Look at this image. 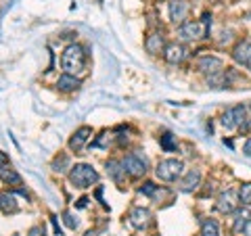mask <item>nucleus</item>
<instances>
[{
	"mask_svg": "<svg viewBox=\"0 0 251 236\" xmlns=\"http://www.w3.org/2000/svg\"><path fill=\"white\" fill-rule=\"evenodd\" d=\"M211 29V15L203 13V17L199 21H186L178 27V36L182 40H201V38H207Z\"/></svg>",
	"mask_w": 251,
	"mask_h": 236,
	"instance_id": "nucleus-1",
	"label": "nucleus"
},
{
	"mask_svg": "<svg viewBox=\"0 0 251 236\" xmlns=\"http://www.w3.org/2000/svg\"><path fill=\"white\" fill-rule=\"evenodd\" d=\"M84 63H86V52L80 44H69L65 50H63V57H61V65L65 69V73H77L84 69Z\"/></svg>",
	"mask_w": 251,
	"mask_h": 236,
	"instance_id": "nucleus-2",
	"label": "nucleus"
},
{
	"mask_svg": "<svg viewBox=\"0 0 251 236\" xmlns=\"http://www.w3.org/2000/svg\"><path fill=\"white\" fill-rule=\"evenodd\" d=\"M69 182L77 188H88V186L99 182V174L92 165L77 163L75 167H72V171H69Z\"/></svg>",
	"mask_w": 251,
	"mask_h": 236,
	"instance_id": "nucleus-3",
	"label": "nucleus"
},
{
	"mask_svg": "<svg viewBox=\"0 0 251 236\" xmlns=\"http://www.w3.org/2000/svg\"><path fill=\"white\" fill-rule=\"evenodd\" d=\"M182 169H184V165L180 159H163L157 163L155 174L159 180H163V182H174V180L182 176Z\"/></svg>",
	"mask_w": 251,
	"mask_h": 236,
	"instance_id": "nucleus-4",
	"label": "nucleus"
},
{
	"mask_svg": "<svg viewBox=\"0 0 251 236\" xmlns=\"http://www.w3.org/2000/svg\"><path fill=\"white\" fill-rule=\"evenodd\" d=\"M245 117H247V109L243 105L237 107H230L228 111L222 115V125L226 130H234V128H241L245 123Z\"/></svg>",
	"mask_w": 251,
	"mask_h": 236,
	"instance_id": "nucleus-5",
	"label": "nucleus"
},
{
	"mask_svg": "<svg viewBox=\"0 0 251 236\" xmlns=\"http://www.w3.org/2000/svg\"><path fill=\"white\" fill-rule=\"evenodd\" d=\"M124 171H128L130 176H145L147 174V159L140 153H130L126 159L122 161Z\"/></svg>",
	"mask_w": 251,
	"mask_h": 236,
	"instance_id": "nucleus-6",
	"label": "nucleus"
},
{
	"mask_svg": "<svg viewBox=\"0 0 251 236\" xmlns=\"http://www.w3.org/2000/svg\"><path fill=\"white\" fill-rule=\"evenodd\" d=\"M197 69L207 75H216V73H222L224 69V63L222 59L218 57H211V54H205V57H199L197 59Z\"/></svg>",
	"mask_w": 251,
	"mask_h": 236,
	"instance_id": "nucleus-7",
	"label": "nucleus"
},
{
	"mask_svg": "<svg viewBox=\"0 0 251 236\" xmlns=\"http://www.w3.org/2000/svg\"><path fill=\"white\" fill-rule=\"evenodd\" d=\"M216 209L220 213L228 215V213H234L237 211V192L234 190H226L218 196V203H216Z\"/></svg>",
	"mask_w": 251,
	"mask_h": 236,
	"instance_id": "nucleus-8",
	"label": "nucleus"
},
{
	"mask_svg": "<svg viewBox=\"0 0 251 236\" xmlns=\"http://www.w3.org/2000/svg\"><path fill=\"white\" fill-rule=\"evenodd\" d=\"M232 57L239 65L251 67V38H247V40H243V42H239L237 46H234Z\"/></svg>",
	"mask_w": 251,
	"mask_h": 236,
	"instance_id": "nucleus-9",
	"label": "nucleus"
},
{
	"mask_svg": "<svg viewBox=\"0 0 251 236\" xmlns=\"http://www.w3.org/2000/svg\"><path fill=\"white\" fill-rule=\"evenodd\" d=\"M186 15H188V2L186 0H170V17L174 23H186Z\"/></svg>",
	"mask_w": 251,
	"mask_h": 236,
	"instance_id": "nucleus-10",
	"label": "nucleus"
},
{
	"mask_svg": "<svg viewBox=\"0 0 251 236\" xmlns=\"http://www.w3.org/2000/svg\"><path fill=\"white\" fill-rule=\"evenodd\" d=\"M163 57H166V61L170 63V65H178V63H182L184 57H186V48L182 44H168L166 46V52H163Z\"/></svg>",
	"mask_w": 251,
	"mask_h": 236,
	"instance_id": "nucleus-11",
	"label": "nucleus"
},
{
	"mask_svg": "<svg viewBox=\"0 0 251 236\" xmlns=\"http://www.w3.org/2000/svg\"><path fill=\"white\" fill-rule=\"evenodd\" d=\"M90 136H92V130L88 125H84V128H80L72 138H69V148H72V151H82Z\"/></svg>",
	"mask_w": 251,
	"mask_h": 236,
	"instance_id": "nucleus-12",
	"label": "nucleus"
},
{
	"mask_svg": "<svg viewBox=\"0 0 251 236\" xmlns=\"http://www.w3.org/2000/svg\"><path fill=\"white\" fill-rule=\"evenodd\" d=\"M151 211L149 209H143V207H136V209H132V213H130V224L134 226V228H147L149 224H151Z\"/></svg>",
	"mask_w": 251,
	"mask_h": 236,
	"instance_id": "nucleus-13",
	"label": "nucleus"
},
{
	"mask_svg": "<svg viewBox=\"0 0 251 236\" xmlns=\"http://www.w3.org/2000/svg\"><path fill=\"white\" fill-rule=\"evenodd\" d=\"M201 182V174H199V169H191V171H186V176L180 180V190L182 192H193L195 188L199 186Z\"/></svg>",
	"mask_w": 251,
	"mask_h": 236,
	"instance_id": "nucleus-14",
	"label": "nucleus"
},
{
	"mask_svg": "<svg viewBox=\"0 0 251 236\" xmlns=\"http://www.w3.org/2000/svg\"><path fill=\"white\" fill-rule=\"evenodd\" d=\"M145 48L147 52H151V54H159L163 52V34H159V31H153V34H149L147 38V42H145Z\"/></svg>",
	"mask_w": 251,
	"mask_h": 236,
	"instance_id": "nucleus-15",
	"label": "nucleus"
},
{
	"mask_svg": "<svg viewBox=\"0 0 251 236\" xmlns=\"http://www.w3.org/2000/svg\"><path fill=\"white\" fill-rule=\"evenodd\" d=\"M80 80H77L75 75H72V73H63L61 77H59V82H57V86H59V90H63V92H72V90H77L80 88Z\"/></svg>",
	"mask_w": 251,
	"mask_h": 236,
	"instance_id": "nucleus-16",
	"label": "nucleus"
},
{
	"mask_svg": "<svg viewBox=\"0 0 251 236\" xmlns=\"http://www.w3.org/2000/svg\"><path fill=\"white\" fill-rule=\"evenodd\" d=\"M249 219H251L249 209H237V211H234V226H232V230L237 234L245 232V226L249 224Z\"/></svg>",
	"mask_w": 251,
	"mask_h": 236,
	"instance_id": "nucleus-17",
	"label": "nucleus"
},
{
	"mask_svg": "<svg viewBox=\"0 0 251 236\" xmlns=\"http://www.w3.org/2000/svg\"><path fill=\"white\" fill-rule=\"evenodd\" d=\"M0 180H2L4 184H11V186H19L21 184V176L11 167V165L0 167Z\"/></svg>",
	"mask_w": 251,
	"mask_h": 236,
	"instance_id": "nucleus-18",
	"label": "nucleus"
},
{
	"mask_svg": "<svg viewBox=\"0 0 251 236\" xmlns=\"http://www.w3.org/2000/svg\"><path fill=\"white\" fill-rule=\"evenodd\" d=\"M0 209L4 213H15L17 211V199L11 192H0Z\"/></svg>",
	"mask_w": 251,
	"mask_h": 236,
	"instance_id": "nucleus-19",
	"label": "nucleus"
},
{
	"mask_svg": "<svg viewBox=\"0 0 251 236\" xmlns=\"http://www.w3.org/2000/svg\"><path fill=\"white\" fill-rule=\"evenodd\" d=\"M201 236H220V228L216 219H203L201 222Z\"/></svg>",
	"mask_w": 251,
	"mask_h": 236,
	"instance_id": "nucleus-20",
	"label": "nucleus"
},
{
	"mask_svg": "<svg viewBox=\"0 0 251 236\" xmlns=\"http://www.w3.org/2000/svg\"><path fill=\"white\" fill-rule=\"evenodd\" d=\"M159 144H161V148L166 153L176 151V136H174V134H163L161 140H159Z\"/></svg>",
	"mask_w": 251,
	"mask_h": 236,
	"instance_id": "nucleus-21",
	"label": "nucleus"
},
{
	"mask_svg": "<svg viewBox=\"0 0 251 236\" xmlns=\"http://www.w3.org/2000/svg\"><path fill=\"white\" fill-rule=\"evenodd\" d=\"M52 169H54V171H59V174L67 171V169H69V157H67V155L57 157V159L52 161Z\"/></svg>",
	"mask_w": 251,
	"mask_h": 236,
	"instance_id": "nucleus-22",
	"label": "nucleus"
},
{
	"mask_svg": "<svg viewBox=\"0 0 251 236\" xmlns=\"http://www.w3.org/2000/svg\"><path fill=\"white\" fill-rule=\"evenodd\" d=\"M122 167H124V165H122V163H117V161H113V159H111V161H107V174L111 176V178H115V180H120L122 171H124Z\"/></svg>",
	"mask_w": 251,
	"mask_h": 236,
	"instance_id": "nucleus-23",
	"label": "nucleus"
},
{
	"mask_svg": "<svg viewBox=\"0 0 251 236\" xmlns=\"http://www.w3.org/2000/svg\"><path fill=\"white\" fill-rule=\"evenodd\" d=\"M239 199H241V203H245V205L251 207V182L243 184V186L239 188Z\"/></svg>",
	"mask_w": 251,
	"mask_h": 236,
	"instance_id": "nucleus-24",
	"label": "nucleus"
},
{
	"mask_svg": "<svg viewBox=\"0 0 251 236\" xmlns=\"http://www.w3.org/2000/svg\"><path fill=\"white\" fill-rule=\"evenodd\" d=\"M63 222H65L67 228H72V230H75V228H77V217L74 213H69V211L63 213Z\"/></svg>",
	"mask_w": 251,
	"mask_h": 236,
	"instance_id": "nucleus-25",
	"label": "nucleus"
},
{
	"mask_svg": "<svg viewBox=\"0 0 251 236\" xmlns=\"http://www.w3.org/2000/svg\"><path fill=\"white\" fill-rule=\"evenodd\" d=\"M140 192H145L147 196H155L157 186H155L153 182H145V184H143V188H140Z\"/></svg>",
	"mask_w": 251,
	"mask_h": 236,
	"instance_id": "nucleus-26",
	"label": "nucleus"
},
{
	"mask_svg": "<svg viewBox=\"0 0 251 236\" xmlns=\"http://www.w3.org/2000/svg\"><path fill=\"white\" fill-rule=\"evenodd\" d=\"M27 236H46L44 234V228H40V226H34V228H31V230H29V234Z\"/></svg>",
	"mask_w": 251,
	"mask_h": 236,
	"instance_id": "nucleus-27",
	"label": "nucleus"
},
{
	"mask_svg": "<svg viewBox=\"0 0 251 236\" xmlns=\"http://www.w3.org/2000/svg\"><path fill=\"white\" fill-rule=\"evenodd\" d=\"M4 165H9V157L0 151V167H4Z\"/></svg>",
	"mask_w": 251,
	"mask_h": 236,
	"instance_id": "nucleus-28",
	"label": "nucleus"
},
{
	"mask_svg": "<svg viewBox=\"0 0 251 236\" xmlns=\"http://www.w3.org/2000/svg\"><path fill=\"white\" fill-rule=\"evenodd\" d=\"M243 151H245V155H249V157H251V138L245 142V148H243Z\"/></svg>",
	"mask_w": 251,
	"mask_h": 236,
	"instance_id": "nucleus-29",
	"label": "nucleus"
},
{
	"mask_svg": "<svg viewBox=\"0 0 251 236\" xmlns=\"http://www.w3.org/2000/svg\"><path fill=\"white\" fill-rule=\"evenodd\" d=\"M52 226H54V232L61 236V228H59V224H57V217H52Z\"/></svg>",
	"mask_w": 251,
	"mask_h": 236,
	"instance_id": "nucleus-30",
	"label": "nucleus"
},
{
	"mask_svg": "<svg viewBox=\"0 0 251 236\" xmlns=\"http://www.w3.org/2000/svg\"><path fill=\"white\" fill-rule=\"evenodd\" d=\"M86 203H88V199H80V201H77V207H86Z\"/></svg>",
	"mask_w": 251,
	"mask_h": 236,
	"instance_id": "nucleus-31",
	"label": "nucleus"
},
{
	"mask_svg": "<svg viewBox=\"0 0 251 236\" xmlns=\"http://www.w3.org/2000/svg\"><path fill=\"white\" fill-rule=\"evenodd\" d=\"M245 236H251V219H249V224L245 226Z\"/></svg>",
	"mask_w": 251,
	"mask_h": 236,
	"instance_id": "nucleus-32",
	"label": "nucleus"
},
{
	"mask_svg": "<svg viewBox=\"0 0 251 236\" xmlns=\"http://www.w3.org/2000/svg\"><path fill=\"white\" fill-rule=\"evenodd\" d=\"M84 236H97V232H94V230H90V232H86Z\"/></svg>",
	"mask_w": 251,
	"mask_h": 236,
	"instance_id": "nucleus-33",
	"label": "nucleus"
}]
</instances>
